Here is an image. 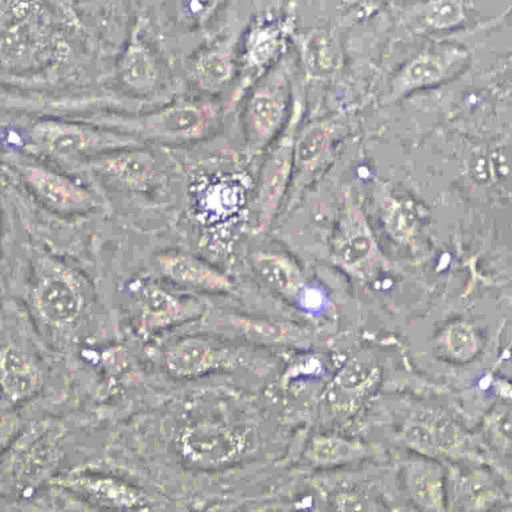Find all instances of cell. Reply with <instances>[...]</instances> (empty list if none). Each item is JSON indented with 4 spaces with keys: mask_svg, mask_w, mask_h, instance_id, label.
<instances>
[{
    "mask_svg": "<svg viewBox=\"0 0 512 512\" xmlns=\"http://www.w3.org/2000/svg\"><path fill=\"white\" fill-rule=\"evenodd\" d=\"M91 297L88 278L72 262L47 250L32 253L26 301L46 337L68 344L83 322Z\"/></svg>",
    "mask_w": 512,
    "mask_h": 512,
    "instance_id": "6da1fadb",
    "label": "cell"
},
{
    "mask_svg": "<svg viewBox=\"0 0 512 512\" xmlns=\"http://www.w3.org/2000/svg\"><path fill=\"white\" fill-rule=\"evenodd\" d=\"M224 112L211 100L180 99L148 112L107 113L88 120L126 133L143 144L184 146L216 132Z\"/></svg>",
    "mask_w": 512,
    "mask_h": 512,
    "instance_id": "7a4b0ae2",
    "label": "cell"
},
{
    "mask_svg": "<svg viewBox=\"0 0 512 512\" xmlns=\"http://www.w3.org/2000/svg\"><path fill=\"white\" fill-rule=\"evenodd\" d=\"M24 150L72 170L79 163L123 147L144 145L136 138L90 120L37 119L25 130Z\"/></svg>",
    "mask_w": 512,
    "mask_h": 512,
    "instance_id": "3957f363",
    "label": "cell"
},
{
    "mask_svg": "<svg viewBox=\"0 0 512 512\" xmlns=\"http://www.w3.org/2000/svg\"><path fill=\"white\" fill-rule=\"evenodd\" d=\"M301 107L295 104L286 125L261 155L252 195L253 232L263 234L273 225L290 187L293 171V150L301 119Z\"/></svg>",
    "mask_w": 512,
    "mask_h": 512,
    "instance_id": "277c9868",
    "label": "cell"
},
{
    "mask_svg": "<svg viewBox=\"0 0 512 512\" xmlns=\"http://www.w3.org/2000/svg\"><path fill=\"white\" fill-rule=\"evenodd\" d=\"M241 117L247 161L261 156L287 123L289 87L282 68H270L246 92Z\"/></svg>",
    "mask_w": 512,
    "mask_h": 512,
    "instance_id": "5b68a950",
    "label": "cell"
},
{
    "mask_svg": "<svg viewBox=\"0 0 512 512\" xmlns=\"http://www.w3.org/2000/svg\"><path fill=\"white\" fill-rule=\"evenodd\" d=\"M10 164L24 188L50 212L74 217L103 207L99 193L69 172L22 156H13Z\"/></svg>",
    "mask_w": 512,
    "mask_h": 512,
    "instance_id": "8992f818",
    "label": "cell"
},
{
    "mask_svg": "<svg viewBox=\"0 0 512 512\" xmlns=\"http://www.w3.org/2000/svg\"><path fill=\"white\" fill-rule=\"evenodd\" d=\"M72 170L88 173L109 187L130 192L149 191L159 174L155 155L143 145L100 154L79 163Z\"/></svg>",
    "mask_w": 512,
    "mask_h": 512,
    "instance_id": "52a82bcc",
    "label": "cell"
},
{
    "mask_svg": "<svg viewBox=\"0 0 512 512\" xmlns=\"http://www.w3.org/2000/svg\"><path fill=\"white\" fill-rule=\"evenodd\" d=\"M335 128L330 123L314 122L298 127L293 150L290 187L282 208H293L305 187L328 161Z\"/></svg>",
    "mask_w": 512,
    "mask_h": 512,
    "instance_id": "ba28073f",
    "label": "cell"
},
{
    "mask_svg": "<svg viewBox=\"0 0 512 512\" xmlns=\"http://www.w3.org/2000/svg\"><path fill=\"white\" fill-rule=\"evenodd\" d=\"M283 43L284 28L280 23L260 19L251 26L244 42L239 82L226 103L225 111L274 65Z\"/></svg>",
    "mask_w": 512,
    "mask_h": 512,
    "instance_id": "9c48e42d",
    "label": "cell"
},
{
    "mask_svg": "<svg viewBox=\"0 0 512 512\" xmlns=\"http://www.w3.org/2000/svg\"><path fill=\"white\" fill-rule=\"evenodd\" d=\"M465 60V52L458 48H441L417 56L394 77L387 100L395 101L414 90L452 77Z\"/></svg>",
    "mask_w": 512,
    "mask_h": 512,
    "instance_id": "30bf717a",
    "label": "cell"
},
{
    "mask_svg": "<svg viewBox=\"0 0 512 512\" xmlns=\"http://www.w3.org/2000/svg\"><path fill=\"white\" fill-rule=\"evenodd\" d=\"M154 262L163 277L181 286L218 293L233 288L229 275L188 251L167 249L159 252Z\"/></svg>",
    "mask_w": 512,
    "mask_h": 512,
    "instance_id": "8fae6325",
    "label": "cell"
},
{
    "mask_svg": "<svg viewBox=\"0 0 512 512\" xmlns=\"http://www.w3.org/2000/svg\"><path fill=\"white\" fill-rule=\"evenodd\" d=\"M337 263L346 267L368 264L375 255V242L362 214L355 207L344 212L333 244Z\"/></svg>",
    "mask_w": 512,
    "mask_h": 512,
    "instance_id": "7c38bea8",
    "label": "cell"
},
{
    "mask_svg": "<svg viewBox=\"0 0 512 512\" xmlns=\"http://www.w3.org/2000/svg\"><path fill=\"white\" fill-rule=\"evenodd\" d=\"M248 263L254 274L267 286L288 293L301 284L298 263L287 253L260 247L249 253Z\"/></svg>",
    "mask_w": 512,
    "mask_h": 512,
    "instance_id": "4fadbf2b",
    "label": "cell"
},
{
    "mask_svg": "<svg viewBox=\"0 0 512 512\" xmlns=\"http://www.w3.org/2000/svg\"><path fill=\"white\" fill-rule=\"evenodd\" d=\"M41 376L34 362L14 346L0 348V385L11 400L17 401L35 392Z\"/></svg>",
    "mask_w": 512,
    "mask_h": 512,
    "instance_id": "5bb4252c",
    "label": "cell"
},
{
    "mask_svg": "<svg viewBox=\"0 0 512 512\" xmlns=\"http://www.w3.org/2000/svg\"><path fill=\"white\" fill-rule=\"evenodd\" d=\"M119 74L124 85L139 94L154 90L158 80L155 59L134 31L119 61Z\"/></svg>",
    "mask_w": 512,
    "mask_h": 512,
    "instance_id": "9a60e30c",
    "label": "cell"
},
{
    "mask_svg": "<svg viewBox=\"0 0 512 512\" xmlns=\"http://www.w3.org/2000/svg\"><path fill=\"white\" fill-rule=\"evenodd\" d=\"M233 72L232 45L221 42L199 56L192 68V79L201 90L217 93L232 78Z\"/></svg>",
    "mask_w": 512,
    "mask_h": 512,
    "instance_id": "2e32d148",
    "label": "cell"
},
{
    "mask_svg": "<svg viewBox=\"0 0 512 512\" xmlns=\"http://www.w3.org/2000/svg\"><path fill=\"white\" fill-rule=\"evenodd\" d=\"M57 484L67 489L86 493L99 500L113 501L116 504L128 505L134 504L137 501V495H135L130 487L110 478L89 476L66 477L59 479Z\"/></svg>",
    "mask_w": 512,
    "mask_h": 512,
    "instance_id": "e0dca14e",
    "label": "cell"
},
{
    "mask_svg": "<svg viewBox=\"0 0 512 512\" xmlns=\"http://www.w3.org/2000/svg\"><path fill=\"white\" fill-rule=\"evenodd\" d=\"M220 179L219 182L210 184L212 189L206 191L207 195L202 200L201 207L207 209L205 212L209 217L231 215L232 210H237L243 201L242 187L238 183Z\"/></svg>",
    "mask_w": 512,
    "mask_h": 512,
    "instance_id": "ac0fdd59",
    "label": "cell"
},
{
    "mask_svg": "<svg viewBox=\"0 0 512 512\" xmlns=\"http://www.w3.org/2000/svg\"><path fill=\"white\" fill-rule=\"evenodd\" d=\"M462 14L458 0H434L425 9L427 23L436 28L455 25L461 20Z\"/></svg>",
    "mask_w": 512,
    "mask_h": 512,
    "instance_id": "d6986e66",
    "label": "cell"
},
{
    "mask_svg": "<svg viewBox=\"0 0 512 512\" xmlns=\"http://www.w3.org/2000/svg\"><path fill=\"white\" fill-rule=\"evenodd\" d=\"M0 236H1V218H0ZM0 241H1V238H0Z\"/></svg>",
    "mask_w": 512,
    "mask_h": 512,
    "instance_id": "ffe728a7",
    "label": "cell"
}]
</instances>
